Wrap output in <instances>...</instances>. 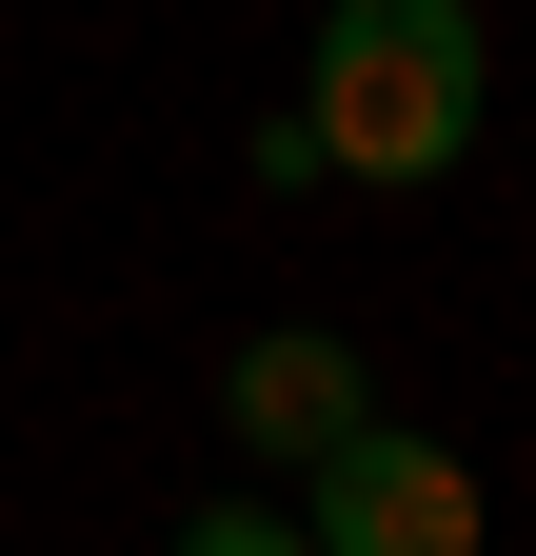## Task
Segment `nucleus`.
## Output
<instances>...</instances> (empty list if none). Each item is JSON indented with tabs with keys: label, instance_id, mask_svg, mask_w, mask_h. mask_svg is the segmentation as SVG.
<instances>
[{
	"label": "nucleus",
	"instance_id": "nucleus-1",
	"mask_svg": "<svg viewBox=\"0 0 536 556\" xmlns=\"http://www.w3.org/2000/svg\"><path fill=\"white\" fill-rule=\"evenodd\" d=\"M477 139V0H339L298 60V119H279V179H457Z\"/></svg>",
	"mask_w": 536,
	"mask_h": 556
},
{
	"label": "nucleus",
	"instance_id": "nucleus-2",
	"mask_svg": "<svg viewBox=\"0 0 536 556\" xmlns=\"http://www.w3.org/2000/svg\"><path fill=\"white\" fill-rule=\"evenodd\" d=\"M318 477V556H477V477H457L437 438H378V417H358V438H318L298 457Z\"/></svg>",
	"mask_w": 536,
	"mask_h": 556
},
{
	"label": "nucleus",
	"instance_id": "nucleus-3",
	"mask_svg": "<svg viewBox=\"0 0 536 556\" xmlns=\"http://www.w3.org/2000/svg\"><path fill=\"white\" fill-rule=\"evenodd\" d=\"M239 438H258V457L358 438V358H339V338H258V358H239Z\"/></svg>",
	"mask_w": 536,
	"mask_h": 556
},
{
	"label": "nucleus",
	"instance_id": "nucleus-4",
	"mask_svg": "<svg viewBox=\"0 0 536 556\" xmlns=\"http://www.w3.org/2000/svg\"><path fill=\"white\" fill-rule=\"evenodd\" d=\"M179 556H318V536H298V517H279V497H219V517H199V536H179Z\"/></svg>",
	"mask_w": 536,
	"mask_h": 556
}]
</instances>
